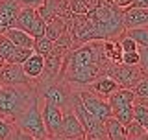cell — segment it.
<instances>
[{
  "mask_svg": "<svg viewBox=\"0 0 148 140\" xmlns=\"http://www.w3.org/2000/svg\"><path fill=\"white\" fill-rule=\"evenodd\" d=\"M92 20L98 33V41L117 39L124 31L122 22V7H119L113 0H100L92 9L85 13Z\"/></svg>",
  "mask_w": 148,
  "mask_h": 140,
  "instance_id": "obj_1",
  "label": "cell"
},
{
  "mask_svg": "<svg viewBox=\"0 0 148 140\" xmlns=\"http://www.w3.org/2000/svg\"><path fill=\"white\" fill-rule=\"evenodd\" d=\"M37 98L35 87L32 85H2L0 87V114L4 116H17Z\"/></svg>",
  "mask_w": 148,
  "mask_h": 140,
  "instance_id": "obj_2",
  "label": "cell"
},
{
  "mask_svg": "<svg viewBox=\"0 0 148 140\" xmlns=\"http://www.w3.org/2000/svg\"><path fill=\"white\" fill-rule=\"evenodd\" d=\"M13 124H15V127L18 131H22L26 135H32L34 138H39V140L48 138V133H46L45 124H43V116H41L39 96H37L30 105H26L17 116H13Z\"/></svg>",
  "mask_w": 148,
  "mask_h": 140,
  "instance_id": "obj_3",
  "label": "cell"
},
{
  "mask_svg": "<svg viewBox=\"0 0 148 140\" xmlns=\"http://www.w3.org/2000/svg\"><path fill=\"white\" fill-rule=\"evenodd\" d=\"M59 74L72 88H85L96 77H100L104 72H102L100 65L89 63V65H69V67H63L59 70Z\"/></svg>",
  "mask_w": 148,
  "mask_h": 140,
  "instance_id": "obj_4",
  "label": "cell"
},
{
  "mask_svg": "<svg viewBox=\"0 0 148 140\" xmlns=\"http://www.w3.org/2000/svg\"><path fill=\"white\" fill-rule=\"evenodd\" d=\"M106 76L113 77L115 81L119 83V87L122 88H130L133 90V87L139 83V79L143 77L141 70L137 67H132V65H124V63H109L104 70Z\"/></svg>",
  "mask_w": 148,
  "mask_h": 140,
  "instance_id": "obj_5",
  "label": "cell"
},
{
  "mask_svg": "<svg viewBox=\"0 0 148 140\" xmlns=\"http://www.w3.org/2000/svg\"><path fill=\"white\" fill-rule=\"evenodd\" d=\"M74 90H76V94L80 98V101L83 103V107H85L95 118L106 122L111 116V107L108 103V100H104V98H100L98 94L91 92L89 88H74Z\"/></svg>",
  "mask_w": 148,
  "mask_h": 140,
  "instance_id": "obj_6",
  "label": "cell"
},
{
  "mask_svg": "<svg viewBox=\"0 0 148 140\" xmlns=\"http://www.w3.org/2000/svg\"><path fill=\"white\" fill-rule=\"evenodd\" d=\"M41 116H43V124L46 133H48V138L58 137L63 120V109H59L58 105L50 103L46 100H41Z\"/></svg>",
  "mask_w": 148,
  "mask_h": 140,
  "instance_id": "obj_7",
  "label": "cell"
},
{
  "mask_svg": "<svg viewBox=\"0 0 148 140\" xmlns=\"http://www.w3.org/2000/svg\"><path fill=\"white\" fill-rule=\"evenodd\" d=\"M61 138L69 140H85V131L83 125L80 124L78 116L72 113V109L63 111V120H61V127H59V135Z\"/></svg>",
  "mask_w": 148,
  "mask_h": 140,
  "instance_id": "obj_8",
  "label": "cell"
},
{
  "mask_svg": "<svg viewBox=\"0 0 148 140\" xmlns=\"http://www.w3.org/2000/svg\"><path fill=\"white\" fill-rule=\"evenodd\" d=\"M0 83L2 85H32V79L24 74L22 65L4 63L0 67Z\"/></svg>",
  "mask_w": 148,
  "mask_h": 140,
  "instance_id": "obj_9",
  "label": "cell"
},
{
  "mask_svg": "<svg viewBox=\"0 0 148 140\" xmlns=\"http://www.w3.org/2000/svg\"><path fill=\"white\" fill-rule=\"evenodd\" d=\"M122 22L124 30L137 26H148V7H122Z\"/></svg>",
  "mask_w": 148,
  "mask_h": 140,
  "instance_id": "obj_10",
  "label": "cell"
},
{
  "mask_svg": "<svg viewBox=\"0 0 148 140\" xmlns=\"http://www.w3.org/2000/svg\"><path fill=\"white\" fill-rule=\"evenodd\" d=\"M85 88H89L91 92H95V94H98L100 98H104V100H108V96L111 92H115L119 88V83L115 81L113 77L106 76V74H102L100 77H96L92 83H89Z\"/></svg>",
  "mask_w": 148,
  "mask_h": 140,
  "instance_id": "obj_11",
  "label": "cell"
},
{
  "mask_svg": "<svg viewBox=\"0 0 148 140\" xmlns=\"http://www.w3.org/2000/svg\"><path fill=\"white\" fill-rule=\"evenodd\" d=\"M21 6L15 0H0V24L4 28H15V20H17V13Z\"/></svg>",
  "mask_w": 148,
  "mask_h": 140,
  "instance_id": "obj_12",
  "label": "cell"
},
{
  "mask_svg": "<svg viewBox=\"0 0 148 140\" xmlns=\"http://www.w3.org/2000/svg\"><path fill=\"white\" fill-rule=\"evenodd\" d=\"M133 101H135V94H133V90H130V88H122V87H119L115 92H111V94L108 96V103L111 107V111L122 109V107H128V105H133Z\"/></svg>",
  "mask_w": 148,
  "mask_h": 140,
  "instance_id": "obj_13",
  "label": "cell"
},
{
  "mask_svg": "<svg viewBox=\"0 0 148 140\" xmlns=\"http://www.w3.org/2000/svg\"><path fill=\"white\" fill-rule=\"evenodd\" d=\"M43 67H45V57L39 55V54H35V52L22 63V70H24V74L32 79V81L43 74Z\"/></svg>",
  "mask_w": 148,
  "mask_h": 140,
  "instance_id": "obj_14",
  "label": "cell"
},
{
  "mask_svg": "<svg viewBox=\"0 0 148 140\" xmlns=\"http://www.w3.org/2000/svg\"><path fill=\"white\" fill-rule=\"evenodd\" d=\"M37 9L35 7H21L17 13V20H15V28H18V30L22 31H30L32 26H34V22L37 20Z\"/></svg>",
  "mask_w": 148,
  "mask_h": 140,
  "instance_id": "obj_15",
  "label": "cell"
},
{
  "mask_svg": "<svg viewBox=\"0 0 148 140\" xmlns=\"http://www.w3.org/2000/svg\"><path fill=\"white\" fill-rule=\"evenodd\" d=\"M106 125V135H108V140H126V125H122L117 118L109 116L108 120L104 122Z\"/></svg>",
  "mask_w": 148,
  "mask_h": 140,
  "instance_id": "obj_16",
  "label": "cell"
},
{
  "mask_svg": "<svg viewBox=\"0 0 148 140\" xmlns=\"http://www.w3.org/2000/svg\"><path fill=\"white\" fill-rule=\"evenodd\" d=\"M4 35L17 46H24V48H32V46H34V37L30 33H26V31L18 30V28H8V30L4 31Z\"/></svg>",
  "mask_w": 148,
  "mask_h": 140,
  "instance_id": "obj_17",
  "label": "cell"
},
{
  "mask_svg": "<svg viewBox=\"0 0 148 140\" xmlns=\"http://www.w3.org/2000/svg\"><path fill=\"white\" fill-rule=\"evenodd\" d=\"M65 31H67V20L61 17H54L50 20H46V30H45V35L48 37L50 41H56L59 39Z\"/></svg>",
  "mask_w": 148,
  "mask_h": 140,
  "instance_id": "obj_18",
  "label": "cell"
},
{
  "mask_svg": "<svg viewBox=\"0 0 148 140\" xmlns=\"http://www.w3.org/2000/svg\"><path fill=\"white\" fill-rule=\"evenodd\" d=\"M102 48H104V55L109 63H122V48H120L119 37L117 39H109L102 43Z\"/></svg>",
  "mask_w": 148,
  "mask_h": 140,
  "instance_id": "obj_19",
  "label": "cell"
},
{
  "mask_svg": "<svg viewBox=\"0 0 148 140\" xmlns=\"http://www.w3.org/2000/svg\"><path fill=\"white\" fill-rule=\"evenodd\" d=\"M45 57V67H43V74L41 76H46V77H52V76H58L59 70H61V63H63V57H59L58 54L54 52H48Z\"/></svg>",
  "mask_w": 148,
  "mask_h": 140,
  "instance_id": "obj_20",
  "label": "cell"
},
{
  "mask_svg": "<svg viewBox=\"0 0 148 140\" xmlns=\"http://www.w3.org/2000/svg\"><path fill=\"white\" fill-rule=\"evenodd\" d=\"M130 39L135 41L139 48H148V26H137V28H128L124 30Z\"/></svg>",
  "mask_w": 148,
  "mask_h": 140,
  "instance_id": "obj_21",
  "label": "cell"
},
{
  "mask_svg": "<svg viewBox=\"0 0 148 140\" xmlns=\"http://www.w3.org/2000/svg\"><path fill=\"white\" fill-rule=\"evenodd\" d=\"M34 54V48H24V46H13L11 54H9V57L6 59V63H17V65H22L26 61L30 55Z\"/></svg>",
  "mask_w": 148,
  "mask_h": 140,
  "instance_id": "obj_22",
  "label": "cell"
},
{
  "mask_svg": "<svg viewBox=\"0 0 148 140\" xmlns=\"http://www.w3.org/2000/svg\"><path fill=\"white\" fill-rule=\"evenodd\" d=\"M126 135H128V138L148 140V135H146V131H145V127H143L139 122H135V120H132L130 124H126Z\"/></svg>",
  "mask_w": 148,
  "mask_h": 140,
  "instance_id": "obj_23",
  "label": "cell"
},
{
  "mask_svg": "<svg viewBox=\"0 0 148 140\" xmlns=\"http://www.w3.org/2000/svg\"><path fill=\"white\" fill-rule=\"evenodd\" d=\"M52 43H54V41H50L46 35H41V37H35V39H34V46H32V48H34L35 54L46 55L50 50H52Z\"/></svg>",
  "mask_w": 148,
  "mask_h": 140,
  "instance_id": "obj_24",
  "label": "cell"
},
{
  "mask_svg": "<svg viewBox=\"0 0 148 140\" xmlns=\"http://www.w3.org/2000/svg\"><path fill=\"white\" fill-rule=\"evenodd\" d=\"M111 116L117 118L122 125H126V124H130L133 120V105H128V107H122V109L111 111Z\"/></svg>",
  "mask_w": 148,
  "mask_h": 140,
  "instance_id": "obj_25",
  "label": "cell"
},
{
  "mask_svg": "<svg viewBox=\"0 0 148 140\" xmlns=\"http://www.w3.org/2000/svg\"><path fill=\"white\" fill-rule=\"evenodd\" d=\"M15 129V124H13V118L9 116H4L0 114V140H4L9 133Z\"/></svg>",
  "mask_w": 148,
  "mask_h": 140,
  "instance_id": "obj_26",
  "label": "cell"
},
{
  "mask_svg": "<svg viewBox=\"0 0 148 140\" xmlns=\"http://www.w3.org/2000/svg\"><path fill=\"white\" fill-rule=\"evenodd\" d=\"M133 120L139 122L143 127H145V125L148 124V109L146 107H143L139 103H133Z\"/></svg>",
  "mask_w": 148,
  "mask_h": 140,
  "instance_id": "obj_27",
  "label": "cell"
},
{
  "mask_svg": "<svg viewBox=\"0 0 148 140\" xmlns=\"http://www.w3.org/2000/svg\"><path fill=\"white\" fill-rule=\"evenodd\" d=\"M137 52H139L137 68L141 70L143 77H148V48H137Z\"/></svg>",
  "mask_w": 148,
  "mask_h": 140,
  "instance_id": "obj_28",
  "label": "cell"
},
{
  "mask_svg": "<svg viewBox=\"0 0 148 140\" xmlns=\"http://www.w3.org/2000/svg\"><path fill=\"white\" fill-rule=\"evenodd\" d=\"M45 30H46V20H43L41 17H37V20L34 22V26H32V30L28 31L32 37H41V35H45Z\"/></svg>",
  "mask_w": 148,
  "mask_h": 140,
  "instance_id": "obj_29",
  "label": "cell"
},
{
  "mask_svg": "<svg viewBox=\"0 0 148 140\" xmlns=\"http://www.w3.org/2000/svg\"><path fill=\"white\" fill-rule=\"evenodd\" d=\"M133 94H135V98H146L148 96V77L139 79V83L133 87Z\"/></svg>",
  "mask_w": 148,
  "mask_h": 140,
  "instance_id": "obj_30",
  "label": "cell"
},
{
  "mask_svg": "<svg viewBox=\"0 0 148 140\" xmlns=\"http://www.w3.org/2000/svg\"><path fill=\"white\" fill-rule=\"evenodd\" d=\"M122 63L124 65H132V67H137L139 63V52H122Z\"/></svg>",
  "mask_w": 148,
  "mask_h": 140,
  "instance_id": "obj_31",
  "label": "cell"
},
{
  "mask_svg": "<svg viewBox=\"0 0 148 140\" xmlns=\"http://www.w3.org/2000/svg\"><path fill=\"white\" fill-rule=\"evenodd\" d=\"M21 7H37L45 2V0H15Z\"/></svg>",
  "mask_w": 148,
  "mask_h": 140,
  "instance_id": "obj_32",
  "label": "cell"
},
{
  "mask_svg": "<svg viewBox=\"0 0 148 140\" xmlns=\"http://www.w3.org/2000/svg\"><path fill=\"white\" fill-rule=\"evenodd\" d=\"M133 103H139V105H143V107H146V109H148V96L146 98H135Z\"/></svg>",
  "mask_w": 148,
  "mask_h": 140,
  "instance_id": "obj_33",
  "label": "cell"
},
{
  "mask_svg": "<svg viewBox=\"0 0 148 140\" xmlns=\"http://www.w3.org/2000/svg\"><path fill=\"white\" fill-rule=\"evenodd\" d=\"M115 4H117L119 7H126V6H130L132 4V0H113Z\"/></svg>",
  "mask_w": 148,
  "mask_h": 140,
  "instance_id": "obj_34",
  "label": "cell"
},
{
  "mask_svg": "<svg viewBox=\"0 0 148 140\" xmlns=\"http://www.w3.org/2000/svg\"><path fill=\"white\" fill-rule=\"evenodd\" d=\"M4 63H6V61H4V57H2V55H0V67H2Z\"/></svg>",
  "mask_w": 148,
  "mask_h": 140,
  "instance_id": "obj_35",
  "label": "cell"
},
{
  "mask_svg": "<svg viewBox=\"0 0 148 140\" xmlns=\"http://www.w3.org/2000/svg\"><path fill=\"white\" fill-rule=\"evenodd\" d=\"M126 140H139V138H126Z\"/></svg>",
  "mask_w": 148,
  "mask_h": 140,
  "instance_id": "obj_36",
  "label": "cell"
},
{
  "mask_svg": "<svg viewBox=\"0 0 148 140\" xmlns=\"http://www.w3.org/2000/svg\"><path fill=\"white\" fill-rule=\"evenodd\" d=\"M0 87H2V83H0Z\"/></svg>",
  "mask_w": 148,
  "mask_h": 140,
  "instance_id": "obj_37",
  "label": "cell"
},
{
  "mask_svg": "<svg viewBox=\"0 0 148 140\" xmlns=\"http://www.w3.org/2000/svg\"><path fill=\"white\" fill-rule=\"evenodd\" d=\"M46 140H48V138H46Z\"/></svg>",
  "mask_w": 148,
  "mask_h": 140,
  "instance_id": "obj_38",
  "label": "cell"
}]
</instances>
